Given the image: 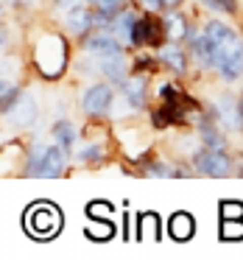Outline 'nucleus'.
Here are the masks:
<instances>
[{
    "mask_svg": "<svg viewBox=\"0 0 243 260\" xmlns=\"http://www.w3.org/2000/svg\"><path fill=\"white\" fill-rule=\"evenodd\" d=\"M204 31L213 48V70L224 81H237L243 76V37L224 20L204 23Z\"/></svg>",
    "mask_w": 243,
    "mask_h": 260,
    "instance_id": "obj_1",
    "label": "nucleus"
},
{
    "mask_svg": "<svg viewBox=\"0 0 243 260\" xmlns=\"http://www.w3.org/2000/svg\"><path fill=\"white\" fill-rule=\"evenodd\" d=\"M64 154L67 151L62 146H34L28 151L25 171H28V176H62Z\"/></svg>",
    "mask_w": 243,
    "mask_h": 260,
    "instance_id": "obj_2",
    "label": "nucleus"
},
{
    "mask_svg": "<svg viewBox=\"0 0 243 260\" xmlns=\"http://www.w3.org/2000/svg\"><path fill=\"white\" fill-rule=\"evenodd\" d=\"M81 48L90 56H112V53H126V45L112 34L109 28H95L87 37H81Z\"/></svg>",
    "mask_w": 243,
    "mask_h": 260,
    "instance_id": "obj_3",
    "label": "nucleus"
},
{
    "mask_svg": "<svg viewBox=\"0 0 243 260\" xmlns=\"http://www.w3.org/2000/svg\"><path fill=\"white\" fill-rule=\"evenodd\" d=\"M193 168L207 176H226L232 171V162L224 154V148H204V151L198 148L193 157Z\"/></svg>",
    "mask_w": 243,
    "mask_h": 260,
    "instance_id": "obj_4",
    "label": "nucleus"
},
{
    "mask_svg": "<svg viewBox=\"0 0 243 260\" xmlns=\"http://www.w3.org/2000/svg\"><path fill=\"white\" fill-rule=\"evenodd\" d=\"M210 112L215 115V120H218V123L224 126V129L243 132V115H240V104H237V98H235V95H229V92L218 95Z\"/></svg>",
    "mask_w": 243,
    "mask_h": 260,
    "instance_id": "obj_5",
    "label": "nucleus"
},
{
    "mask_svg": "<svg viewBox=\"0 0 243 260\" xmlns=\"http://www.w3.org/2000/svg\"><path fill=\"white\" fill-rule=\"evenodd\" d=\"M115 104V90L109 84H90L81 92V109L87 115H103Z\"/></svg>",
    "mask_w": 243,
    "mask_h": 260,
    "instance_id": "obj_6",
    "label": "nucleus"
},
{
    "mask_svg": "<svg viewBox=\"0 0 243 260\" xmlns=\"http://www.w3.org/2000/svg\"><path fill=\"white\" fill-rule=\"evenodd\" d=\"M59 17H62L64 31H67L70 37H87L90 31H95V9H92L90 3L73 9V12L59 14Z\"/></svg>",
    "mask_w": 243,
    "mask_h": 260,
    "instance_id": "obj_7",
    "label": "nucleus"
},
{
    "mask_svg": "<svg viewBox=\"0 0 243 260\" xmlns=\"http://www.w3.org/2000/svg\"><path fill=\"white\" fill-rule=\"evenodd\" d=\"M95 59V64H92V70L95 73H101L107 81H112V84H123L126 79H129V59H126V53H112V56H92Z\"/></svg>",
    "mask_w": 243,
    "mask_h": 260,
    "instance_id": "obj_8",
    "label": "nucleus"
},
{
    "mask_svg": "<svg viewBox=\"0 0 243 260\" xmlns=\"http://www.w3.org/2000/svg\"><path fill=\"white\" fill-rule=\"evenodd\" d=\"M28 230L34 235H53L59 230V213L51 204H37L28 213Z\"/></svg>",
    "mask_w": 243,
    "mask_h": 260,
    "instance_id": "obj_9",
    "label": "nucleus"
},
{
    "mask_svg": "<svg viewBox=\"0 0 243 260\" xmlns=\"http://www.w3.org/2000/svg\"><path fill=\"white\" fill-rule=\"evenodd\" d=\"M187 51H190V59L198 64V70H213V48H210V37L207 31H196L187 37Z\"/></svg>",
    "mask_w": 243,
    "mask_h": 260,
    "instance_id": "obj_10",
    "label": "nucleus"
},
{
    "mask_svg": "<svg viewBox=\"0 0 243 260\" xmlns=\"http://www.w3.org/2000/svg\"><path fill=\"white\" fill-rule=\"evenodd\" d=\"M157 59L168 70L182 76V73H187V64H190V51H185L179 42H165V45L157 48Z\"/></svg>",
    "mask_w": 243,
    "mask_h": 260,
    "instance_id": "obj_11",
    "label": "nucleus"
},
{
    "mask_svg": "<svg viewBox=\"0 0 243 260\" xmlns=\"http://www.w3.org/2000/svg\"><path fill=\"white\" fill-rule=\"evenodd\" d=\"M9 118L14 120L17 126H34L37 115H40V104H37L34 92H20L17 104L12 107V112H6Z\"/></svg>",
    "mask_w": 243,
    "mask_h": 260,
    "instance_id": "obj_12",
    "label": "nucleus"
},
{
    "mask_svg": "<svg viewBox=\"0 0 243 260\" xmlns=\"http://www.w3.org/2000/svg\"><path fill=\"white\" fill-rule=\"evenodd\" d=\"M198 137L204 140V146H207V148H226V137H224L221 123L215 120L213 112L201 118V123H198Z\"/></svg>",
    "mask_w": 243,
    "mask_h": 260,
    "instance_id": "obj_13",
    "label": "nucleus"
},
{
    "mask_svg": "<svg viewBox=\"0 0 243 260\" xmlns=\"http://www.w3.org/2000/svg\"><path fill=\"white\" fill-rule=\"evenodd\" d=\"M120 90H123V98H126V104H129L131 109H143V107H146L148 87H146V79H143V76L126 79L123 84H120Z\"/></svg>",
    "mask_w": 243,
    "mask_h": 260,
    "instance_id": "obj_14",
    "label": "nucleus"
},
{
    "mask_svg": "<svg viewBox=\"0 0 243 260\" xmlns=\"http://www.w3.org/2000/svg\"><path fill=\"white\" fill-rule=\"evenodd\" d=\"M137 17H140L137 12H131V9H123V12H120L118 17L112 20V23H109V31H112V34L118 37L123 45H129V48H131V31H134Z\"/></svg>",
    "mask_w": 243,
    "mask_h": 260,
    "instance_id": "obj_15",
    "label": "nucleus"
},
{
    "mask_svg": "<svg viewBox=\"0 0 243 260\" xmlns=\"http://www.w3.org/2000/svg\"><path fill=\"white\" fill-rule=\"evenodd\" d=\"M165 34H168V42H182L193 34V25L187 23L185 14L179 12H168L165 14Z\"/></svg>",
    "mask_w": 243,
    "mask_h": 260,
    "instance_id": "obj_16",
    "label": "nucleus"
},
{
    "mask_svg": "<svg viewBox=\"0 0 243 260\" xmlns=\"http://www.w3.org/2000/svg\"><path fill=\"white\" fill-rule=\"evenodd\" d=\"M92 9H95V28H109V23L126 9V0H98Z\"/></svg>",
    "mask_w": 243,
    "mask_h": 260,
    "instance_id": "obj_17",
    "label": "nucleus"
},
{
    "mask_svg": "<svg viewBox=\"0 0 243 260\" xmlns=\"http://www.w3.org/2000/svg\"><path fill=\"white\" fill-rule=\"evenodd\" d=\"M53 140H56V146H62L64 151H73V146H76V126L70 123V120H59V123L53 126Z\"/></svg>",
    "mask_w": 243,
    "mask_h": 260,
    "instance_id": "obj_18",
    "label": "nucleus"
},
{
    "mask_svg": "<svg viewBox=\"0 0 243 260\" xmlns=\"http://www.w3.org/2000/svg\"><path fill=\"white\" fill-rule=\"evenodd\" d=\"M20 92H23V90H20L14 81L3 79V84H0V107H3V112H12V107L17 104Z\"/></svg>",
    "mask_w": 243,
    "mask_h": 260,
    "instance_id": "obj_19",
    "label": "nucleus"
},
{
    "mask_svg": "<svg viewBox=\"0 0 243 260\" xmlns=\"http://www.w3.org/2000/svg\"><path fill=\"white\" fill-rule=\"evenodd\" d=\"M198 3L215 14H235L237 12V0H198Z\"/></svg>",
    "mask_w": 243,
    "mask_h": 260,
    "instance_id": "obj_20",
    "label": "nucleus"
},
{
    "mask_svg": "<svg viewBox=\"0 0 243 260\" xmlns=\"http://www.w3.org/2000/svg\"><path fill=\"white\" fill-rule=\"evenodd\" d=\"M170 232H173V238H190V232H193V224H190V218L187 215H176L173 221H170Z\"/></svg>",
    "mask_w": 243,
    "mask_h": 260,
    "instance_id": "obj_21",
    "label": "nucleus"
},
{
    "mask_svg": "<svg viewBox=\"0 0 243 260\" xmlns=\"http://www.w3.org/2000/svg\"><path fill=\"white\" fill-rule=\"evenodd\" d=\"M101 157H103V146H101V143H87V146H81V151H79L81 162H98Z\"/></svg>",
    "mask_w": 243,
    "mask_h": 260,
    "instance_id": "obj_22",
    "label": "nucleus"
},
{
    "mask_svg": "<svg viewBox=\"0 0 243 260\" xmlns=\"http://www.w3.org/2000/svg\"><path fill=\"white\" fill-rule=\"evenodd\" d=\"M148 176H179V171L168 168V165H162V162H157V165H151V168H148Z\"/></svg>",
    "mask_w": 243,
    "mask_h": 260,
    "instance_id": "obj_23",
    "label": "nucleus"
},
{
    "mask_svg": "<svg viewBox=\"0 0 243 260\" xmlns=\"http://www.w3.org/2000/svg\"><path fill=\"white\" fill-rule=\"evenodd\" d=\"M140 6L146 9V12H151V14H162L165 9V0H140Z\"/></svg>",
    "mask_w": 243,
    "mask_h": 260,
    "instance_id": "obj_24",
    "label": "nucleus"
},
{
    "mask_svg": "<svg viewBox=\"0 0 243 260\" xmlns=\"http://www.w3.org/2000/svg\"><path fill=\"white\" fill-rule=\"evenodd\" d=\"M182 3H185V0H165V6L168 9H176V6H182Z\"/></svg>",
    "mask_w": 243,
    "mask_h": 260,
    "instance_id": "obj_25",
    "label": "nucleus"
},
{
    "mask_svg": "<svg viewBox=\"0 0 243 260\" xmlns=\"http://www.w3.org/2000/svg\"><path fill=\"white\" fill-rule=\"evenodd\" d=\"M237 104H240V115H243V92L237 95Z\"/></svg>",
    "mask_w": 243,
    "mask_h": 260,
    "instance_id": "obj_26",
    "label": "nucleus"
},
{
    "mask_svg": "<svg viewBox=\"0 0 243 260\" xmlns=\"http://www.w3.org/2000/svg\"><path fill=\"white\" fill-rule=\"evenodd\" d=\"M53 3H56V0H53Z\"/></svg>",
    "mask_w": 243,
    "mask_h": 260,
    "instance_id": "obj_27",
    "label": "nucleus"
}]
</instances>
